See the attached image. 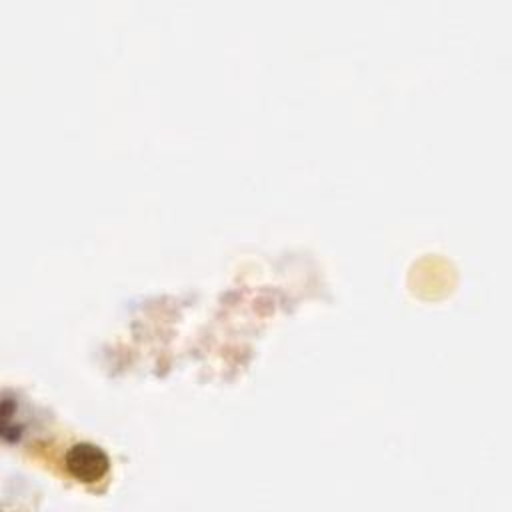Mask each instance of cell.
Instances as JSON below:
<instances>
[{
  "instance_id": "1",
  "label": "cell",
  "mask_w": 512,
  "mask_h": 512,
  "mask_svg": "<svg viewBox=\"0 0 512 512\" xmlns=\"http://www.w3.org/2000/svg\"><path fill=\"white\" fill-rule=\"evenodd\" d=\"M66 468L76 480L92 484L108 472V456L102 452V448L90 442H80L68 450Z\"/></svg>"
}]
</instances>
